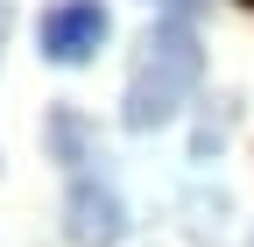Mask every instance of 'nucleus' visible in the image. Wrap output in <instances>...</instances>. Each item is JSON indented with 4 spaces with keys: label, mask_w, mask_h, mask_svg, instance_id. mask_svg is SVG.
<instances>
[{
    "label": "nucleus",
    "mask_w": 254,
    "mask_h": 247,
    "mask_svg": "<svg viewBox=\"0 0 254 247\" xmlns=\"http://www.w3.org/2000/svg\"><path fill=\"white\" fill-rule=\"evenodd\" d=\"M106 7L99 0H57V7L43 14V28H36V43H43V57L50 64H92L99 57V43H106Z\"/></svg>",
    "instance_id": "obj_2"
},
{
    "label": "nucleus",
    "mask_w": 254,
    "mask_h": 247,
    "mask_svg": "<svg viewBox=\"0 0 254 247\" xmlns=\"http://www.w3.org/2000/svg\"><path fill=\"white\" fill-rule=\"evenodd\" d=\"M120 233H127L120 191H113V184H99V177H78L71 198H64V240H71V247H113Z\"/></svg>",
    "instance_id": "obj_3"
},
{
    "label": "nucleus",
    "mask_w": 254,
    "mask_h": 247,
    "mask_svg": "<svg viewBox=\"0 0 254 247\" xmlns=\"http://www.w3.org/2000/svg\"><path fill=\"white\" fill-rule=\"evenodd\" d=\"M50 141H57V156L71 163L78 177H92V163H99V156H92V134H85V120H78L71 106H57V113H50Z\"/></svg>",
    "instance_id": "obj_4"
},
{
    "label": "nucleus",
    "mask_w": 254,
    "mask_h": 247,
    "mask_svg": "<svg viewBox=\"0 0 254 247\" xmlns=\"http://www.w3.org/2000/svg\"><path fill=\"white\" fill-rule=\"evenodd\" d=\"M155 7H163L170 21H184V14H190V0H155Z\"/></svg>",
    "instance_id": "obj_5"
},
{
    "label": "nucleus",
    "mask_w": 254,
    "mask_h": 247,
    "mask_svg": "<svg viewBox=\"0 0 254 247\" xmlns=\"http://www.w3.org/2000/svg\"><path fill=\"white\" fill-rule=\"evenodd\" d=\"M0 36H7V7H0Z\"/></svg>",
    "instance_id": "obj_6"
},
{
    "label": "nucleus",
    "mask_w": 254,
    "mask_h": 247,
    "mask_svg": "<svg viewBox=\"0 0 254 247\" xmlns=\"http://www.w3.org/2000/svg\"><path fill=\"white\" fill-rule=\"evenodd\" d=\"M198 78H205L198 28L190 21H155L141 64H134V78H127V106H120L127 134H155L163 120H177V106L198 92Z\"/></svg>",
    "instance_id": "obj_1"
},
{
    "label": "nucleus",
    "mask_w": 254,
    "mask_h": 247,
    "mask_svg": "<svg viewBox=\"0 0 254 247\" xmlns=\"http://www.w3.org/2000/svg\"><path fill=\"white\" fill-rule=\"evenodd\" d=\"M240 7H254V0H240Z\"/></svg>",
    "instance_id": "obj_7"
}]
</instances>
